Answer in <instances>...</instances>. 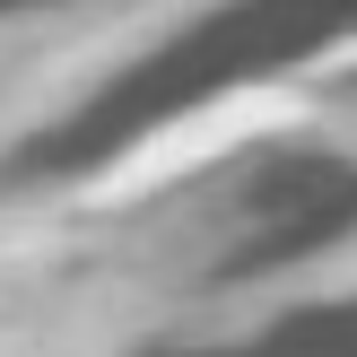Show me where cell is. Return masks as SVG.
Listing matches in <instances>:
<instances>
[{"label":"cell","instance_id":"1","mask_svg":"<svg viewBox=\"0 0 357 357\" xmlns=\"http://www.w3.org/2000/svg\"><path fill=\"white\" fill-rule=\"evenodd\" d=\"M279 122H296V105H288V96H218V105H201V114H174L166 131H149V139H139V149L96 183V192H105V201H139V192L174 183V174L209 166V157L244 149V139L279 131Z\"/></svg>","mask_w":357,"mask_h":357}]
</instances>
